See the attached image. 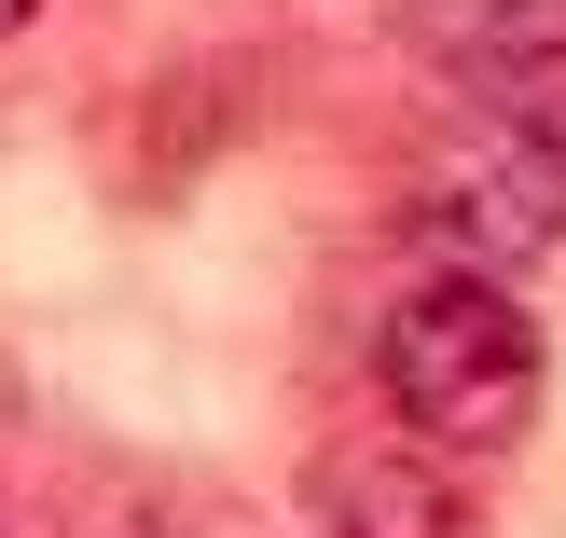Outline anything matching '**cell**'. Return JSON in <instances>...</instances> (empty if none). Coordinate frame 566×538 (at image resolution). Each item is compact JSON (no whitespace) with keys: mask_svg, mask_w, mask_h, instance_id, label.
Here are the masks:
<instances>
[{"mask_svg":"<svg viewBox=\"0 0 566 538\" xmlns=\"http://www.w3.org/2000/svg\"><path fill=\"white\" fill-rule=\"evenodd\" d=\"M415 55H442L497 110H539L566 97V0H415Z\"/></svg>","mask_w":566,"mask_h":538,"instance_id":"3957f363","label":"cell"},{"mask_svg":"<svg viewBox=\"0 0 566 538\" xmlns=\"http://www.w3.org/2000/svg\"><path fill=\"white\" fill-rule=\"evenodd\" d=\"M332 538H470V511L429 456H359L332 484Z\"/></svg>","mask_w":566,"mask_h":538,"instance_id":"277c9868","label":"cell"},{"mask_svg":"<svg viewBox=\"0 0 566 538\" xmlns=\"http://www.w3.org/2000/svg\"><path fill=\"white\" fill-rule=\"evenodd\" d=\"M415 221L457 276H497L512 291L525 263L566 249V125L553 110H470V125L429 138L415 166Z\"/></svg>","mask_w":566,"mask_h":538,"instance_id":"7a4b0ae2","label":"cell"},{"mask_svg":"<svg viewBox=\"0 0 566 538\" xmlns=\"http://www.w3.org/2000/svg\"><path fill=\"white\" fill-rule=\"evenodd\" d=\"M0 429H14V359H0Z\"/></svg>","mask_w":566,"mask_h":538,"instance_id":"8992f818","label":"cell"},{"mask_svg":"<svg viewBox=\"0 0 566 538\" xmlns=\"http://www.w3.org/2000/svg\"><path fill=\"white\" fill-rule=\"evenodd\" d=\"M28 14H42V0H0V42H14V28H28Z\"/></svg>","mask_w":566,"mask_h":538,"instance_id":"5b68a950","label":"cell"},{"mask_svg":"<svg viewBox=\"0 0 566 538\" xmlns=\"http://www.w3.org/2000/svg\"><path fill=\"white\" fill-rule=\"evenodd\" d=\"M374 387H387V414H401L429 456H497V442H525V414H539V318H525L497 276L429 263L387 304V331H374Z\"/></svg>","mask_w":566,"mask_h":538,"instance_id":"6da1fadb","label":"cell"}]
</instances>
